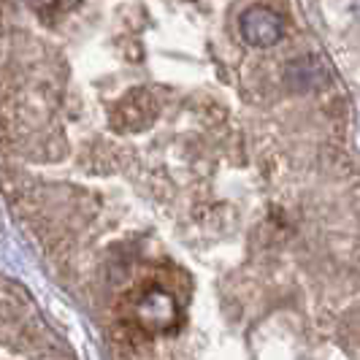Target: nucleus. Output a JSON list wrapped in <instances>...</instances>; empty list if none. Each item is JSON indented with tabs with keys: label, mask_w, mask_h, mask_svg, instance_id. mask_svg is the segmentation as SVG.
Instances as JSON below:
<instances>
[{
	"label": "nucleus",
	"mask_w": 360,
	"mask_h": 360,
	"mask_svg": "<svg viewBox=\"0 0 360 360\" xmlns=\"http://www.w3.org/2000/svg\"><path fill=\"white\" fill-rule=\"evenodd\" d=\"M282 30H285L282 17L276 11L266 8V6H252V8H247L238 17V33H241V38L250 46H257V49H269L274 44H279Z\"/></svg>",
	"instance_id": "nucleus-1"
}]
</instances>
